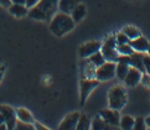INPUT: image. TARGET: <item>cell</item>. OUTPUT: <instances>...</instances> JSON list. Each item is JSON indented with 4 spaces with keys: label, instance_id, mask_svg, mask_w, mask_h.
<instances>
[{
    "label": "cell",
    "instance_id": "24",
    "mask_svg": "<svg viewBox=\"0 0 150 130\" xmlns=\"http://www.w3.org/2000/svg\"><path fill=\"white\" fill-rule=\"evenodd\" d=\"M117 50H118V53H119V56H130L133 55L134 52V48L130 46L129 42L127 43H122V45H117Z\"/></svg>",
    "mask_w": 150,
    "mask_h": 130
},
{
    "label": "cell",
    "instance_id": "11",
    "mask_svg": "<svg viewBox=\"0 0 150 130\" xmlns=\"http://www.w3.org/2000/svg\"><path fill=\"white\" fill-rule=\"evenodd\" d=\"M79 115H81L79 112H72L69 114H67L63 118V120L60 123L58 129L60 130H76V125H77Z\"/></svg>",
    "mask_w": 150,
    "mask_h": 130
},
{
    "label": "cell",
    "instance_id": "1",
    "mask_svg": "<svg viewBox=\"0 0 150 130\" xmlns=\"http://www.w3.org/2000/svg\"><path fill=\"white\" fill-rule=\"evenodd\" d=\"M58 11V0H40L34 8L29 9L28 16L33 20L49 23Z\"/></svg>",
    "mask_w": 150,
    "mask_h": 130
},
{
    "label": "cell",
    "instance_id": "28",
    "mask_svg": "<svg viewBox=\"0 0 150 130\" xmlns=\"http://www.w3.org/2000/svg\"><path fill=\"white\" fill-rule=\"evenodd\" d=\"M143 66H144V71L145 73L150 74V56L148 55H144L143 53Z\"/></svg>",
    "mask_w": 150,
    "mask_h": 130
},
{
    "label": "cell",
    "instance_id": "29",
    "mask_svg": "<svg viewBox=\"0 0 150 130\" xmlns=\"http://www.w3.org/2000/svg\"><path fill=\"white\" fill-rule=\"evenodd\" d=\"M33 124H34V128H35L36 130H49V128L45 126L44 124H41V123H39V122H34Z\"/></svg>",
    "mask_w": 150,
    "mask_h": 130
},
{
    "label": "cell",
    "instance_id": "8",
    "mask_svg": "<svg viewBox=\"0 0 150 130\" xmlns=\"http://www.w3.org/2000/svg\"><path fill=\"white\" fill-rule=\"evenodd\" d=\"M100 46H102V42H99V41L84 42L78 48V57L81 59L88 58L89 56H92L93 53H96L97 51H100Z\"/></svg>",
    "mask_w": 150,
    "mask_h": 130
},
{
    "label": "cell",
    "instance_id": "7",
    "mask_svg": "<svg viewBox=\"0 0 150 130\" xmlns=\"http://www.w3.org/2000/svg\"><path fill=\"white\" fill-rule=\"evenodd\" d=\"M0 112L4 115L5 119V124H6L8 130H14L15 125L18 122V117H16V110L13 107L6 105V104H1L0 105Z\"/></svg>",
    "mask_w": 150,
    "mask_h": 130
},
{
    "label": "cell",
    "instance_id": "17",
    "mask_svg": "<svg viewBox=\"0 0 150 130\" xmlns=\"http://www.w3.org/2000/svg\"><path fill=\"white\" fill-rule=\"evenodd\" d=\"M16 110V117H18V120L20 122H25V123H31L33 124L35 122L34 115L31 114V112L26 108H18Z\"/></svg>",
    "mask_w": 150,
    "mask_h": 130
},
{
    "label": "cell",
    "instance_id": "36",
    "mask_svg": "<svg viewBox=\"0 0 150 130\" xmlns=\"http://www.w3.org/2000/svg\"><path fill=\"white\" fill-rule=\"evenodd\" d=\"M0 130H8L6 124H1V125H0Z\"/></svg>",
    "mask_w": 150,
    "mask_h": 130
},
{
    "label": "cell",
    "instance_id": "10",
    "mask_svg": "<svg viewBox=\"0 0 150 130\" xmlns=\"http://www.w3.org/2000/svg\"><path fill=\"white\" fill-rule=\"evenodd\" d=\"M142 77H143V72L139 71L138 68L130 66L129 69H128V73L125 76L124 81H123V83H124L125 87H128V88H132V87H135L138 83H140Z\"/></svg>",
    "mask_w": 150,
    "mask_h": 130
},
{
    "label": "cell",
    "instance_id": "16",
    "mask_svg": "<svg viewBox=\"0 0 150 130\" xmlns=\"http://www.w3.org/2000/svg\"><path fill=\"white\" fill-rule=\"evenodd\" d=\"M82 78H94L96 76V68L92 63L88 61V58H83L82 62Z\"/></svg>",
    "mask_w": 150,
    "mask_h": 130
},
{
    "label": "cell",
    "instance_id": "15",
    "mask_svg": "<svg viewBox=\"0 0 150 130\" xmlns=\"http://www.w3.org/2000/svg\"><path fill=\"white\" fill-rule=\"evenodd\" d=\"M79 3L81 0H58V11L71 14V11Z\"/></svg>",
    "mask_w": 150,
    "mask_h": 130
},
{
    "label": "cell",
    "instance_id": "21",
    "mask_svg": "<svg viewBox=\"0 0 150 130\" xmlns=\"http://www.w3.org/2000/svg\"><path fill=\"white\" fill-rule=\"evenodd\" d=\"M134 122H135V118L132 115H120L119 128L123 130H132L134 129Z\"/></svg>",
    "mask_w": 150,
    "mask_h": 130
},
{
    "label": "cell",
    "instance_id": "32",
    "mask_svg": "<svg viewBox=\"0 0 150 130\" xmlns=\"http://www.w3.org/2000/svg\"><path fill=\"white\" fill-rule=\"evenodd\" d=\"M5 69H6V67L4 66H0V82H1V79H3V77H4V74H5Z\"/></svg>",
    "mask_w": 150,
    "mask_h": 130
},
{
    "label": "cell",
    "instance_id": "2",
    "mask_svg": "<svg viewBox=\"0 0 150 130\" xmlns=\"http://www.w3.org/2000/svg\"><path fill=\"white\" fill-rule=\"evenodd\" d=\"M74 26L76 23L71 18V15L62 11H57L49 21V29L56 37H63L68 32H71Z\"/></svg>",
    "mask_w": 150,
    "mask_h": 130
},
{
    "label": "cell",
    "instance_id": "5",
    "mask_svg": "<svg viewBox=\"0 0 150 130\" xmlns=\"http://www.w3.org/2000/svg\"><path fill=\"white\" fill-rule=\"evenodd\" d=\"M100 52L103 53L105 61H112V62H118L119 58V53L117 50V42L114 35H110L105 39V41L102 43L100 46Z\"/></svg>",
    "mask_w": 150,
    "mask_h": 130
},
{
    "label": "cell",
    "instance_id": "3",
    "mask_svg": "<svg viewBox=\"0 0 150 130\" xmlns=\"http://www.w3.org/2000/svg\"><path fill=\"white\" fill-rule=\"evenodd\" d=\"M108 107L115 110H122L128 103V92L122 84L112 85L108 90Z\"/></svg>",
    "mask_w": 150,
    "mask_h": 130
},
{
    "label": "cell",
    "instance_id": "18",
    "mask_svg": "<svg viewBox=\"0 0 150 130\" xmlns=\"http://www.w3.org/2000/svg\"><path fill=\"white\" fill-rule=\"evenodd\" d=\"M91 129L92 130H108V129H112V126L108 125V124L103 120V118L98 114L91 122Z\"/></svg>",
    "mask_w": 150,
    "mask_h": 130
},
{
    "label": "cell",
    "instance_id": "31",
    "mask_svg": "<svg viewBox=\"0 0 150 130\" xmlns=\"http://www.w3.org/2000/svg\"><path fill=\"white\" fill-rule=\"evenodd\" d=\"M0 5L3 8H9L11 5V0H0Z\"/></svg>",
    "mask_w": 150,
    "mask_h": 130
},
{
    "label": "cell",
    "instance_id": "13",
    "mask_svg": "<svg viewBox=\"0 0 150 130\" xmlns=\"http://www.w3.org/2000/svg\"><path fill=\"white\" fill-rule=\"evenodd\" d=\"M86 14H87V8H86V5L83 3H79L78 5H76V8L72 10L69 15H71V18L73 19L74 23L78 24L86 18Z\"/></svg>",
    "mask_w": 150,
    "mask_h": 130
},
{
    "label": "cell",
    "instance_id": "23",
    "mask_svg": "<svg viewBox=\"0 0 150 130\" xmlns=\"http://www.w3.org/2000/svg\"><path fill=\"white\" fill-rule=\"evenodd\" d=\"M88 61L93 64L94 67H99L100 64H103L105 62V58L103 56V53H102L100 51H97L96 53H93L92 56L88 57Z\"/></svg>",
    "mask_w": 150,
    "mask_h": 130
},
{
    "label": "cell",
    "instance_id": "26",
    "mask_svg": "<svg viewBox=\"0 0 150 130\" xmlns=\"http://www.w3.org/2000/svg\"><path fill=\"white\" fill-rule=\"evenodd\" d=\"M134 129H135V130H145L146 129L145 119H144L143 117L135 118V122H134Z\"/></svg>",
    "mask_w": 150,
    "mask_h": 130
},
{
    "label": "cell",
    "instance_id": "20",
    "mask_svg": "<svg viewBox=\"0 0 150 130\" xmlns=\"http://www.w3.org/2000/svg\"><path fill=\"white\" fill-rule=\"evenodd\" d=\"M129 64H127L124 62H120L118 61L117 62V66H115V77L120 81V82H123L125 78V76L128 73V69H129Z\"/></svg>",
    "mask_w": 150,
    "mask_h": 130
},
{
    "label": "cell",
    "instance_id": "27",
    "mask_svg": "<svg viewBox=\"0 0 150 130\" xmlns=\"http://www.w3.org/2000/svg\"><path fill=\"white\" fill-rule=\"evenodd\" d=\"M115 37V42H117V45H122V43H127V42H129V39L125 36V34L123 31H119V32H117V34L114 35Z\"/></svg>",
    "mask_w": 150,
    "mask_h": 130
},
{
    "label": "cell",
    "instance_id": "22",
    "mask_svg": "<svg viewBox=\"0 0 150 130\" xmlns=\"http://www.w3.org/2000/svg\"><path fill=\"white\" fill-rule=\"evenodd\" d=\"M89 129H91V119L86 114L81 113L76 125V130H89Z\"/></svg>",
    "mask_w": 150,
    "mask_h": 130
},
{
    "label": "cell",
    "instance_id": "12",
    "mask_svg": "<svg viewBox=\"0 0 150 130\" xmlns=\"http://www.w3.org/2000/svg\"><path fill=\"white\" fill-rule=\"evenodd\" d=\"M129 43H130V46L134 48V51H135V52H139V53H146L150 42L148 41L146 37H144V36L142 35V36L137 37V39L130 40Z\"/></svg>",
    "mask_w": 150,
    "mask_h": 130
},
{
    "label": "cell",
    "instance_id": "9",
    "mask_svg": "<svg viewBox=\"0 0 150 130\" xmlns=\"http://www.w3.org/2000/svg\"><path fill=\"white\" fill-rule=\"evenodd\" d=\"M99 115L103 118V120L110 125L112 128L119 126V120H120V112L112 109V108H105V109H102L99 112Z\"/></svg>",
    "mask_w": 150,
    "mask_h": 130
},
{
    "label": "cell",
    "instance_id": "19",
    "mask_svg": "<svg viewBox=\"0 0 150 130\" xmlns=\"http://www.w3.org/2000/svg\"><path fill=\"white\" fill-rule=\"evenodd\" d=\"M122 31L125 34V36L129 39V41L137 39V37H139V36H142V31L134 25H125L124 28L122 29Z\"/></svg>",
    "mask_w": 150,
    "mask_h": 130
},
{
    "label": "cell",
    "instance_id": "37",
    "mask_svg": "<svg viewBox=\"0 0 150 130\" xmlns=\"http://www.w3.org/2000/svg\"><path fill=\"white\" fill-rule=\"evenodd\" d=\"M146 53H148V55L150 56V43H149V47H148V51H146Z\"/></svg>",
    "mask_w": 150,
    "mask_h": 130
},
{
    "label": "cell",
    "instance_id": "4",
    "mask_svg": "<svg viewBox=\"0 0 150 130\" xmlns=\"http://www.w3.org/2000/svg\"><path fill=\"white\" fill-rule=\"evenodd\" d=\"M100 82L96 78H81L79 81V103L81 105H84L88 97L92 94V92L99 87Z\"/></svg>",
    "mask_w": 150,
    "mask_h": 130
},
{
    "label": "cell",
    "instance_id": "34",
    "mask_svg": "<svg viewBox=\"0 0 150 130\" xmlns=\"http://www.w3.org/2000/svg\"><path fill=\"white\" fill-rule=\"evenodd\" d=\"M144 119H145V124H146V128H150V115L145 117Z\"/></svg>",
    "mask_w": 150,
    "mask_h": 130
},
{
    "label": "cell",
    "instance_id": "25",
    "mask_svg": "<svg viewBox=\"0 0 150 130\" xmlns=\"http://www.w3.org/2000/svg\"><path fill=\"white\" fill-rule=\"evenodd\" d=\"M15 129L16 130H35L34 124L31 123H25V122H16V125H15Z\"/></svg>",
    "mask_w": 150,
    "mask_h": 130
},
{
    "label": "cell",
    "instance_id": "30",
    "mask_svg": "<svg viewBox=\"0 0 150 130\" xmlns=\"http://www.w3.org/2000/svg\"><path fill=\"white\" fill-rule=\"evenodd\" d=\"M39 1L40 0H26V6H28L29 9H31V8H34Z\"/></svg>",
    "mask_w": 150,
    "mask_h": 130
},
{
    "label": "cell",
    "instance_id": "33",
    "mask_svg": "<svg viewBox=\"0 0 150 130\" xmlns=\"http://www.w3.org/2000/svg\"><path fill=\"white\" fill-rule=\"evenodd\" d=\"M11 4H21V5H26V0H11Z\"/></svg>",
    "mask_w": 150,
    "mask_h": 130
},
{
    "label": "cell",
    "instance_id": "35",
    "mask_svg": "<svg viewBox=\"0 0 150 130\" xmlns=\"http://www.w3.org/2000/svg\"><path fill=\"white\" fill-rule=\"evenodd\" d=\"M1 124H5V119H4V115L1 114V112H0V125Z\"/></svg>",
    "mask_w": 150,
    "mask_h": 130
},
{
    "label": "cell",
    "instance_id": "14",
    "mask_svg": "<svg viewBox=\"0 0 150 130\" xmlns=\"http://www.w3.org/2000/svg\"><path fill=\"white\" fill-rule=\"evenodd\" d=\"M9 9V13L11 14L15 18H24L29 14V8L26 5H21V4H11Z\"/></svg>",
    "mask_w": 150,
    "mask_h": 130
},
{
    "label": "cell",
    "instance_id": "6",
    "mask_svg": "<svg viewBox=\"0 0 150 130\" xmlns=\"http://www.w3.org/2000/svg\"><path fill=\"white\" fill-rule=\"evenodd\" d=\"M115 66L117 62L105 61L103 64L96 68V76L94 78L98 79L99 82H108L115 77Z\"/></svg>",
    "mask_w": 150,
    "mask_h": 130
}]
</instances>
